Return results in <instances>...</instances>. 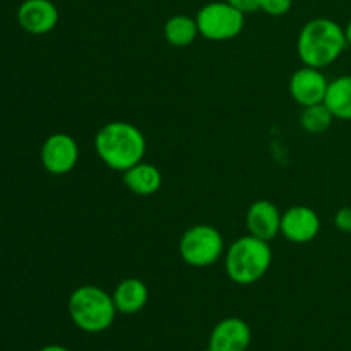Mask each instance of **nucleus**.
<instances>
[{
    "mask_svg": "<svg viewBox=\"0 0 351 351\" xmlns=\"http://www.w3.org/2000/svg\"><path fill=\"white\" fill-rule=\"evenodd\" d=\"M95 151L103 165L123 173L144 160L146 137L134 123L125 120H112L96 132Z\"/></svg>",
    "mask_w": 351,
    "mask_h": 351,
    "instance_id": "obj_1",
    "label": "nucleus"
},
{
    "mask_svg": "<svg viewBox=\"0 0 351 351\" xmlns=\"http://www.w3.org/2000/svg\"><path fill=\"white\" fill-rule=\"evenodd\" d=\"M348 47L345 27L329 17H315L304 24L297 38V53L304 65L326 69Z\"/></svg>",
    "mask_w": 351,
    "mask_h": 351,
    "instance_id": "obj_2",
    "label": "nucleus"
},
{
    "mask_svg": "<svg viewBox=\"0 0 351 351\" xmlns=\"http://www.w3.org/2000/svg\"><path fill=\"white\" fill-rule=\"evenodd\" d=\"M67 312L75 328L88 335L105 332L119 314L112 295L96 285L75 288L67 300Z\"/></svg>",
    "mask_w": 351,
    "mask_h": 351,
    "instance_id": "obj_3",
    "label": "nucleus"
},
{
    "mask_svg": "<svg viewBox=\"0 0 351 351\" xmlns=\"http://www.w3.org/2000/svg\"><path fill=\"white\" fill-rule=\"evenodd\" d=\"M226 276L237 285L249 287L263 280L273 264V249L269 242L254 235L237 239L225 250Z\"/></svg>",
    "mask_w": 351,
    "mask_h": 351,
    "instance_id": "obj_4",
    "label": "nucleus"
},
{
    "mask_svg": "<svg viewBox=\"0 0 351 351\" xmlns=\"http://www.w3.org/2000/svg\"><path fill=\"white\" fill-rule=\"evenodd\" d=\"M225 239L213 225H194L182 233L178 254L191 267H209L225 256Z\"/></svg>",
    "mask_w": 351,
    "mask_h": 351,
    "instance_id": "obj_5",
    "label": "nucleus"
},
{
    "mask_svg": "<svg viewBox=\"0 0 351 351\" xmlns=\"http://www.w3.org/2000/svg\"><path fill=\"white\" fill-rule=\"evenodd\" d=\"M195 21H197L199 34L216 43L233 40L245 27V14L226 0L206 3L199 9Z\"/></svg>",
    "mask_w": 351,
    "mask_h": 351,
    "instance_id": "obj_6",
    "label": "nucleus"
},
{
    "mask_svg": "<svg viewBox=\"0 0 351 351\" xmlns=\"http://www.w3.org/2000/svg\"><path fill=\"white\" fill-rule=\"evenodd\" d=\"M41 167L50 175H67L79 161V146L72 136L55 132L45 139L40 149Z\"/></svg>",
    "mask_w": 351,
    "mask_h": 351,
    "instance_id": "obj_7",
    "label": "nucleus"
},
{
    "mask_svg": "<svg viewBox=\"0 0 351 351\" xmlns=\"http://www.w3.org/2000/svg\"><path fill=\"white\" fill-rule=\"evenodd\" d=\"M329 81L326 79L322 69L304 67L297 69L291 74L290 82H288V89L297 105L304 106L317 105V103H324L326 93H328Z\"/></svg>",
    "mask_w": 351,
    "mask_h": 351,
    "instance_id": "obj_8",
    "label": "nucleus"
},
{
    "mask_svg": "<svg viewBox=\"0 0 351 351\" xmlns=\"http://www.w3.org/2000/svg\"><path fill=\"white\" fill-rule=\"evenodd\" d=\"M321 232V218L317 211L304 204L288 208L281 215V235L291 243H308Z\"/></svg>",
    "mask_w": 351,
    "mask_h": 351,
    "instance_id": "obj_9",
    "label": "nucleus"
},
{
    "mask_svg": "<svg viewBox=\"0 0 351 351\" xmlns=\"http://www.w3.org/2000/svg\"><path fill=\"white\" fill-rule=\"evenodd\" d=\"M250 343V326L240 317H226L213 328L208 348L211 351H247Z\"/></svg>",
    "mask_w": 351,
    "mask_h": 351,
    "instance_id": "obj_10",
    "label": "nucleus"
},
{
    "mask_svg": "<svg viewBox=\"0 0 351 351\" xmlns=\"http://www.w3.org/2000/svg\"><path fill=\"white\" fill-rule=\"evenodd\" d=\"M17 23L29 34H47L58 24V9L51 0H24L17 9Z\"/></svg>",
    "mask_w": 351,
    "mask_h": 351,
    "instance_id": "obj_11",
    "label": "nucleus"
},
{
    "mask_svg": "<svg viewBox=\"0 0 351 351\" xmlns=\"http://www.w3.org/2000/svg\"><path fill=\"white\" fill-rule=\"evenodd\" d=\"M281 215L274 202L267 199H257L249 206L245 215V225L250 235L271 242L281 235Z\"/></svg>",
    "mask_w": 351,
    "mask_h": 351,
    "instance_id": "obj_12",
    "label": "nucleus"
},
{
    "mask_svg": "<svg viewBox=\"0 0 351 351\" xmlns=\"http://www.w3.org/2000/svg\"><path fill=\"white\" fill-rule=\"evenodd\" d=\"M117 312L123 315L139 314L149 302V288L139 278H125L112 293Z\"/></svg>",
    "mask_w": 351,
    "mask_h": 351,
    "instance_id": "obj_13",
    "label": "nucleus"
},
{
    "mask_svg": "<svg viewBox=\"0 0 351 351\" xmlns=\"http://www.w3.org/2000/svg\"><path fill=\"white\" fill-rule=\"evenodd\" d=\"M122 178L125 187L132 194L143 195V197L156 194L163 185V175H161L160 168L144 160L123 171Z\"/></svg>",
    "mask_w": 351,
    "mask_h": 351,
    "instance_id": "obj_14",
    "label": "nucleus"
},
{
    "mask_svg": "<svg viewBox=\"0 0 351 351\" xmlns=\"http://www.w3.org/2000/svg\"><path fill=\"white\" fill-rule=\"evenodd\" d=\"M324 105L335 119L351 120V74L339 75V77L329 81L328 93H326Z\"/></svg>",
    "mask_w": 351,
    "mask_h": 351,
    "instance_id": "obj_15",
    "label": "nucleus"
},
{
    "mask_svg": "<svg viewBox=\"0 0 351 351\" xmlns=\"http://www.w3.org/2000/svg\"><path fill=\"white\" fill-rule=\"evenodd\" d=\"M163 36L168 45L177 48L189 47L199 36V26L195 17L187 16V14H177L171 16L163 26Z\"/></svg>",
    "mask_w": 351,
    "mask_h": 351,
    "instance_id": "obj_16",
    "label": "nucleus"
},
{
    "mask_svg": "<svg viewBox=\"0 0 351 351\" xmlns=\"http://www.w3.org/2000/svg\"><path fill=\"white\" fill-rule=\"evenodd\" d=\"M335 122V115L324 103L304 106L300 115V125L308 134H324Z\"/></svg>",
    "mask_w": 351,
    "mask_h": 351,
    "instance_id": "obj_17",
    "label": "nucleus"
},
{
    "mask_svg": "<svg viewBox=\"0 0 351 351\" xmlns=\"http://www.w3.org/2000/svg\"><path fill=\"white\" fill-rule=\"evenodd\" d=\"M293 0H261L259 10L271 17H281L290 12Z\"/></svg>",
    "mask_w": 351,
    "mask_h": 351,
    "instance_id": "obj_18",
    "label": "nucleus"
},
{
    "mask_svg": "<svg viewBox=\"0 0 351 351\" xmlns=\"http://www.w3.org/2000/svg\"><path fill=\"white\" fill-rule=\"evenodd\" d=\"M335 226L345 235H351V208L345 206V208L338 209L335 215Z\"/></svg>",
    "mask_w": 351,
    "mask_h": 351,
    "instance_id": "obj_19",
    "label": "nucleus"
},
{
    "mask_svg": "<svg viewBox=\"0 0 351 351\" xmlns=\"http://www.w3.org/2000/svg\"><path fill=\"white\" fill-rule=\"evenodd\" d=\"M226 2L232 3L239 10H242L243 14L256 12V10H259L261 5V0H226Z\"/></svg>",
    "mask_w": 351,
    "mask_h": 351,
    "instance_id": "obj_20",
    "label": "nucleus"
},
{
    "mask_svg": "<svg viewBox=\"0 0 351 351\" xmlns=\"http://www.w3.org/2000/svg\"><path fill=\"white\" fill-rule=\"evenodd\" d=\"M38 351H71V350L65 348V346H62V345H47Z\"/></svg>",
    "mask_w": 351,
    "mask_h": 351,
    "instance_id": "obj_21",
    "label": "nucleus"
},
{
    "mask_svg": "<svg viewBox=\"0 0 351 351\" xmlns=\"http://www.w3.org/2000/svg\"><path fill=\"white\" fill-rule=\"evenodd\" d=\"M345 36H346V41H348V45H351V19L345 26Z\"/></svg>",
    "mask_w": 351,
    "mask_h": 351,
    "instance_id": "obj_22",
    "label": "nucleus"
},
{
    "mask_svg": "<svg viewBox=\"0 0 351 351\" xmlns=\"http://www.w3.org/2000/svg\"><path fill=\"white\" fill-rule=\"evenodd\" d=\"M206 351H211V350H209V348H208V350H206Z\"/></svg>",
    "mask_w": 351,
    "mask_h": 351,
    "instance_id": "obj_23",
    "label": "nucleus"
}]
</instances>
